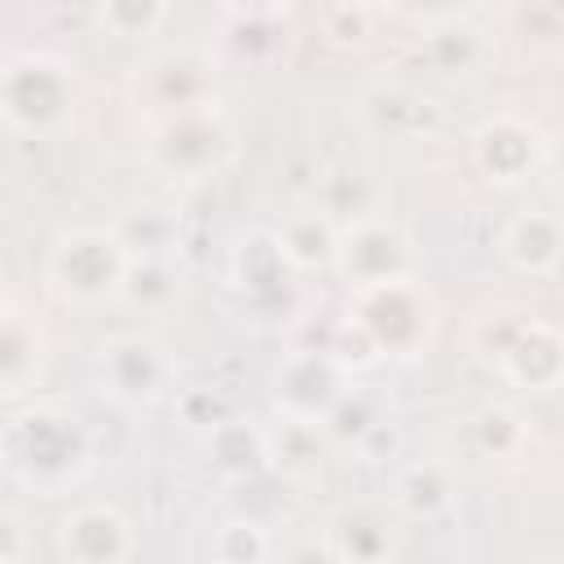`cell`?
Here are the masks:
<instances>
[{
    "label": "cell",
    "mask_w": 564,
    "mask_h": 564,
    "mask_svg": "<svg viewBox=\"0 0 564 564\" xmlns=\"http://www.w3.org/2000/svg\"><path fill=\"white\" fill-rule=\"evenodd\" d=\"M0 454L9 463V471L35 489V494H62L70 489L88 463H93V441L84 432V423L62 410V405H31L22 410L0 441Z\"/></svg>",
    "instance_id": "1"
},
{
    "label": "cell",
    "mask_w": 564,
    "mask_h": 564,
    "mask_svg": "<svg viewBox=\"0 0 564 564\" xmlns=\"http://www.w3.org/2000/svg\"><path fill=\"white\" fill-rule=\"evenodd\" d=\"M75 66L57 53H18L0 66V119L22 137H57L75 119Z\"/></svg>",
    "instance_id": "2"
},
{
    "label": "cell",
    "mask_w": 564,
    "mask_h": 564,
    "mask_svg": "<svg viewBox=\"0 0 564 564\" xmlns=\"http://www.w3.org/2000/svg\"><path fill=\"white\" fill-rule=\"evenodd\" d=\"M348 322L366 330L379 357H419L436 330V304L419 278L357 286L348 295Z\"/></svg>",
    "instance_id": "3"
},
{
    "label": "cell",
    "mask_w": 564,
    "mask_h": 564,
    "mask_svg": "<svg viewBox=\"0 0 564 564\" xmlns=\"http://www.w3.org/2000/svg\"><path fill=\"white\" fill-rule=\"evenodd\" d=\"M234 154V128L220 115V106H198L185 115H167L150 123L145 159L176 181H203L225 167Z\"/></svg>",
    "instance_id": "4"
},
{
    "label": "cell",
    "mask_w": 564,
    "mask_h": 564,
    "mask_svg": "<svg viewBox=\"0 0 564 564\" xmlns=\"http://www.w3.org/2000/svg\"><path fill=\"white\" fill-rule=\"evenodd\" d=\"M128 251L115 229H70L48 247V282L70 304H101L119 295Z\"/></svg>",
    "instance_id": "5"
},
{
    "label": "cell",
    "mask_w": 564,
    "mask_h": 564,
    "mask_svg": "<svg viewBox=\"0 0 564 564\" xmlns=\"http://www.w3.org/2000/svg\"><path fill=\"white\" fill-rule=\"evenodd\" d=\"M128 88L150 119L185 115L198 106H216V66L194 48H159L145 62H137Z\"/></svg>",
    "instance_id": "6"
},
{
    "label": "cell",
    "mask_w": 564,
    "mask_h": 564,
    "mask_svg": "<svg viewBox=\"0 0 564 564\" xmlns=\"http://www.w3.org/2000/svg\"><path fill=\"white\" fill-rule=\"evenodd\" d=\"M335 269L348 278V286H379L397 278H414V247L405 229L388 216H366L339 229L335 238Z\"/></svg>",
    "instance_id": "7"
},
{
    "label": "cell",
    "mask_w": 564,
    "mask_h": 564,
    "mask_svg": "<svg viewBox=\"0 0 564 564\" xmlns=\"http://www.w3.org/2000/svg\"><path fill=\"white\" fill-rule=\"evenodd\" d=\"M348 388V370L326 348H295L273 375V405L286 423L317 427Z\"/></svg>",
    "instance_id": "8"
},
{
    "label": "cell",
    "mask_w": 564,
    "mask_h": 564,
    "mask_svg": "<svg viewBox=\"0 0 564 564\" xmlns=\"http://www.w3.org/2000/svg\"><path fill=\"white\" fill-rule=\"evenodd\" d=\"M471 159L476 167L494 181V185H520L529 181L542 159H546V137L538 123H529L524 115H489L476 132H471Z\"/></svg>",
    "instance_id": "9"
},
{
    "label": "cell",
    "mask_w": 564,
    "mask_h": 564,
    "mask_svg": "<svg viewBox=\"0 0 564 564\" xmlns=\"http://www.w3.org/2000/svg\"><path fill=\"white\" fill-rule=\"evenodd\" d=\"M132 551H137L132 524L110 502L75 507L57 524V555H62V564H128Z\"/></svg>",
    "instance_id": "10"
},
{
    "label": "cell",
    "mask_w": 564,
    "mask_h": 564,
    "mask_svg": "<svg viewBox=\"0 0 564 564\" xmlns=\"http://www.w3.org/2000/svg\"><path fill=\"white\" fill-rule=\"evenodd\" d=\"M97 379H101V392H110L115 401L145 405L167 383V357L150 335H115L110 344H101Z\"/></svg>",
    "instance_id": "11"
},
{
    "label": "cell",
    "mask_w": 564,
    "mask_h": 564,
    "mask_svg": "<svg viewBox=\"0 0 564 564\" xmlns=\"http://www.w3.org/2000/svg\"><path fill=\"white\" fill-rule=\"evenodd\" d=\"M502 370V379H511L516 388L524 392H546L560 383V370H564V344H560V330L551 322H538V317H524V326L516 330V339L502 348V357L494 361Z\"/></svg>",
    "instance_id": "12"
},
{
    "label": "cell",
    "mask_w": 564,
    "mask_h": 564,
    "mask_svg": "<svg viewBox=\"0 0 564 564\" xmlns=\"http://www.w3.org/2000/svg\"><path fill=\"white\" fill-rule=\"evenodd\" d=\"M234 278H238V286H242V295H247L251 308H278L295 291V269L278 251V238L273 234L242 238V247L234 256Z\"/></svg>",
    "instance_id": "13"
},
{
    "label": "cell",
    "mask_w": 564,
    "mask_h": 564,
    "mask_svg": "<svg viewBox=\"0 0 564 564\" xmlns=\"http://www.w3.org/2000/svg\"><path fill=\"white\" fill-rule=\"evenodd\" d=\"M560 251H564V229L551 212H520L502 229V260L516 273L551 278L560 269Z\"/></svg>",
    "instance_id": "14"
},
{
    "label": "cell",
    "mask_w": 564,
    "mask_h": 564,
    "mask_svg": "<svg viewBox=\"0 0 564 564\" xmlns=\"http://www.w3.org/2000/svg\"><path fill=\"white\" fill-rule=\"evenodd\" d=\"M326 546H330L335 564H388L397 551V533H392L383 511L352 507V511H339L330 520Z\"/></svg>",
    "instance_id": "15"
},
{
    "label": "cell",
    "mask_w": 564,
    "mask_h": 564,
    "mask_svg": "<svg viewBox=\"0 0 564 564\" xmlns=\"http://www.w3.org/2000/svg\"><path fill=\"white\" fill-rule=\"evenodd\" d=\"M44 370V330L18 308H0V397L26 392Z\"/></svg>",
    "instance_id": "16"
},
{
    "label": "cell",
    "mask_w": 564,
    "mask_h": 564,
    "mask_svg": "<svg viewBox=\"0 0 564 564\" xmlns=\"http://www.w3.org/2000/svg\"><path fill=\"white\" fill-rule=\"evenodd\" d=\"M423 53L436 70L445 75H471L485 53H489V40L480 26H471L458 9H445V13H432L423 18Z\"/></svg>",
    "instance_id": "17"
},
{
    "label": "cell",
    "mask_w": 564,
    "mask_h": 564,
    "mask_svg": "<svg viewBox=\"0 0 564 564\" xmlns=\"http://www.w3.org/2000/svg\"><path fill=\"white\" fill-rule=\"evenodd\" d=\"M207 454L216 471L234 480H256L269 467V436L247 419H220L207 432Z\"/></svg>",
    "instance_id": "18"
},
{
    "label": "cell",
    "mask_w": 564,
    "mask_h": 564,
    "mask_svg": "<svg viewBox=\"0 0 564 564\" xmlns=\"http://www.w3.org/2000/svg\"><path fill=\"white\" fill-rule=\"evenodd\" d=\"M273 238H278V251L286 256V264H291L295 273H300V269H326V264H335L339 225L326 220L317 207H304V212L286 216Z\"/></svg>",
    "instance_id": "19"
},
{
    "label": "cell",
    "mask_w": 564,
    "mask_h": 564,
    "mask_svg": "<svg viewBox=\"0 0 564 564\" xmlns=\"http://www.w3.org/2000/svg\"><path fill=\"white\" fill-rule=\"evenodd\" d=\"M471 427V449L489 463H516L529 449V423L511 405H485L467 419Z\"/></svg>",
    "instance_id": "20"
},
{
    "label": "cell",
    "mask_w": 564,
    "mask_h": 564,
    "mask_svg": "<svg viewBox=\"0 0 564 564\" xmlns=\"http://www.w3.org/2000/svg\"><path fill=\"white\" fill-rule=\"evenodd\" d=\"M176 295H181V273L167 264V256H141V260H128L115 300H123L128 308H141V313H159Z\"/></svg>",
    "instance_id": "21"
},
{
    "label": "cell",
    "mask_w": 564,
    "mask_h": 564,
    "mask_svg": "<svg viewBox=\"0 0 564 564\" xmlns=\"http://www.w3.org/2000/svg\"><path fill=\"white\" fill-rule=\"evenodd\" d=\"M317 212L326 216V220H335V216H344L348 225L352 220H366V216H379L375 212V198H379V189H375V181L366 176V172H352V167H335V172H326L322 181H317Z\"/></svg>",
    "instance_id": "22"
},
{
    "label": "cell",
    "mask_w": 564,
    "mask_h": 564,
    "mask_svg": "<svg viewBox=\"0 0 564 564\" xmlns=\"http://www.w3.org/2000/svg\"><path fill=\"white\" fill-rule=\"evenodd\" d=\"M449 498H454V485H449V471L441 463H414V467H405L401 480H397V494H392L397 511L410 516V520H432L436 511L449 507Z\"/></svg>",
    "instance_id": "23"
},
{
    "label": "cell",
    "mask_w": 564,
    "mask_h": 564,
    "mask_svg": "<svg viewBox=\"0 0 564 564\" xmlns=\"http://www.w3.org/2000/svg\"><path fill=\"white\" fill-rule=\"evenodd\" d=\"M383 427V414H379V405L366 397V392H357V388H348L339 401H335V410L317 423V432L326 436V441H335V445H344V449H361L375 432Z\"/></svg>",
    "instance_id": "24"
},
{
    "label": "cell",
    "mask_w": 564,
    "mask_h": 564,
    "mask_svg": "<svg viewBox=\"0 0 564 564\" xmlns=\"http://www.w3.org/2000/svg\"><path fill=\"white\" fill-rule=\"evenodd\" d=\"M212 560L216 564H264L269 560V533L251 516H234L216 529L212 538Z\"/></svg>",
    "instance_id": "25"
},
{
    "label": "cell",
    "mask_w": 564,
    "mask_h": 564,
    "mask_svg": "<svg viewBox=\"0 0 564 564\" xmlns=\"http://www.w3.org/2000/svg\"><path fill=\"white\" fill-rule=\"evenodd\" d=\"M115 238L123 242L128 260H141V256H167V242H172V220L154 207H141L132 212V220L115 225Z\"/></svg>",
    "instance_id": "26"
},
{
    "label": "cell",
    "mask_w": 564,
    "mask_h": 564,
    "mask_svg": "<svg viewBox=\"0 0 564 564\" xmlns=\"http://www.w3.org/2000/svg\"><path fill=\"white\" fill-rule=\"evenodd\" d=\"M229 18H234L229 40H234L238 53H247V57H264V53L278 48V40H282L278 9H229Z\"/></svg>",
    "instance_id": "27"
},
{
    "label": "cell",
    "mask_w": 564,
    "mask_h": 564,
    "mask_svg": "<svg viewBox=\"0 0 564 564\" xmlns=\"http://www.w3.org/2000/svg\"><path fill=\"white\" fill-rule=\"evenodd\" d=\"M167 18V4H154V0H110L97 9V22L110 31V35H150L154 26H163Z\"/></svg>",
    "instance_id": "28"
},
{
    "label": "cell",
    "mask_w": 564,
    "mask_h": 564,
    "mask_svg": "<svg viewBox=\"0 0 564 564\" xmlns=\"http://www.w3.org/2000/svg\"><path fill=\"white\" fill-rule=\"evenodd\" d=\"M375 31V13L366 4H330L322 9V35L335 44V48H357L366 44Z\"/></svg>",
    "instance_id": "29"
},
{
    "label": "cell",
    "mask_w": 564,
    "mask_h": 564,
    "mask_svg": "<svg viewBox=\"0 0 564 564\" xmlns=\"http://www.w3.org/2000/svg\"><path fill=\"white\" fill-rule=\"evenodd\" d=\"M366 110L379 119V128H405V119H410V128H419L423 115H432V101L427 97H414L405 88H379Z\"/></svg>",
    "instance_id": "30"
},
{
    "label": "cell",
    "mask_w": 564,
    "mask_h": 564,
    "mask_svg": "<svg viewBox=\"0 0 564 564\" xmlns=\"http://www.w3.org/2000/svg\"><path fill=\"white\" fill-rule=\"evenodd\" d=\"M520 326H524V317H511V313H494V317H485V322L476 326V352H480L485 361H498L502 348L516 339Z\"/></svg>",
    "instance_id": "31"
},
{
    "label": "cell",
    "mask_w": 564,
    "mask_h": 564,
    "mask_svg": "<svg viewBox=\"0 0 564 564\" xmlns=\"http://www.w3.org/2000/svg\"><path fill=\"white\" fill-rule=\"evenodd\" d=\"M26 529L13 511H0V564H26Z\"/></svg>",
    "instance_id": "32"
},
{
    "label": "cell",
    "mask_w": 564,
    "mask_h": 564,
    "mask_svg": "<svg viewBox=\"0 0 564 564\" xmlns=\"http://www.w3.org/2000/svg\"><path fill=\"white\" fill-rule=\"evenodd\" d=\"M516 18L524 22V31L533 26V35H560V26H564L555 4H529V9H516Z\"/></svg>",
    "instance_id": "33"
},
{
    "label": "cell",
    "mask_w": 564,
    "mask_h": 564,
    "mask_svg": "<svg viewBox=\"0 0 564 564\" xmlns=\"http://www.w3.org/2000/svg\"><path fill=\"white\" fill-rule=\"evenodd\" d=\"M286 564H335V555H330L326 542H304V546H295L286 555Z\"/></svg>",
    "instance_id": "34"
},
{
    "label": "cell",
    "mask_w": 564,
    "mask_h": 564,
    "mask_svg": "<svg viewBox=\"0 0 564 564\" xmlns=\"http://www.w3.org/2000/svg\"><path fill=\"white\" fill-rule=\"evenodd\" d=\"M0 308H4V286H0Z\"/></svg>",
    "instance_id": "35"
}]
</instances>
